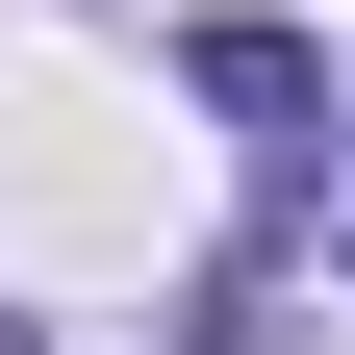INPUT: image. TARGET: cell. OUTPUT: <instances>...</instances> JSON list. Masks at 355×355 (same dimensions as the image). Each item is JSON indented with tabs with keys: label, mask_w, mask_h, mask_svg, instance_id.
Here are the masks:
<instances>
[{
	"label": "cell",
	"mask_w": 355,
	"mask_h": 355,
	"mask_svg": "<svg viewBox=\"0 0 355 355\" xmlns=\"http://www.w3.org/2000/svg\"><path fill=\"white\" fill-rule=\"evenodd\" d=\"M203 102H229L254 153H304V127H330V51H304V26H203Z\"/></svg>",
	"instance_id": "6da1fadb"
}]
</instances>
